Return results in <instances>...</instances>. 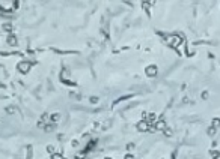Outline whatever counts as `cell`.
<instances>
[{
    "label": "cell",
    "mask_w": 220,
    "mask_h": 159,
    "mask_svg": "<svg viewBox=\"0 0 220 159\" xmlns=\"http://www.w3.org/2000/svg\"><path fill=\"white\" fill-rule=\"evenodd\" d=\"M17 6H18V2H15V0H0V9L5 12H9Z\"/></svg>",
    "instance_id": "6da1fadb"
},
{
    "label": "cell",
    "mask_w": 220,
    "mask_h": 159,
    "mask_svg": "<svg viewBox=\"0 0 220 159\" xmlns=\"http://www.w3.org/2000/svg\"><path fill=\"white\" fill-rule=\"evenodd\" d=\"M29 69H30V63H29V62H21V63H18V71H20V72L27 74Z\"/></svg>",
    "instance_id": "7a4b0ae2"
},
{
    "label": "cell",
    "mask_w": 220,
    "mask_h": 159,
    "mask_svg": "<svg viewBox=\"0 0 220 159\" xmlns=\"http://www.w3.org/2000/svg\"><path fill=\"white\" fill-rule=\"evenodd\" d=\"M8 44L12 45V47H15V45H17V38H15V36H9V38H8Z\"/></svg>",
    "instance_id": "3957f363"
},
{
    "label": "cell",
    "mask_w": 220,
    "mask_h": 159,
    "mask_svg": "<svg viewBox=\"0 0 220 159\" xmlns=\"http://www.w3.org/2000/svg\"><path fill=\"white\" fill-rule=\"evenodd\" d=\"M11 27H12V26H11L9 23H5V24H3V29H5L6 32H9V30H11Z\"/></svg>",
    "instance_id": "277c9868"
}]
</instances>
